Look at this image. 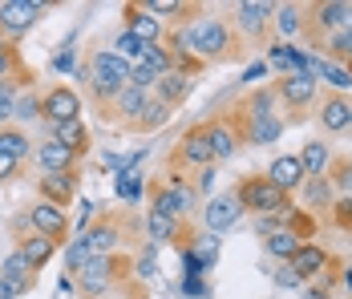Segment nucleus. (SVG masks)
I'll return each mask as SVG.
<instances>
[{
	"instance_id": "f257e3e1",
	"label": "nucleus",
	"mask_w": 352,
	"mask_h": 299,
	"mask_svg": "<svg viewBox=\"0 0 352 299\" xmlns=\"http://www.w3.org/2000/svg\"><path fill=\"white\" fill-rule=\"evenodd\" d=\"M126 271H130V263L122 255H89L77 267V291L85 299H106L113 287L126 283Z\"/></svg>"
},
{
	"instance_id": "f03ea898",
	"label": "nucleus",
	"mask_w": 352,
	"mask_h": 299,
	"mask_svg": "<svg viewBox=\"0 0 352 299\" xmlns=\"http://www.w3.org/2000/svg\"><path fill=\"white\" fill-rule=\"evenodd\" d=\"M126 85H130V65H126L113 49L94 53V69H89V89H94V98L102 101V105H109Z\"/></svg>"
},
{
	"instance_id": "7ed1b4c3",
	"label": "nucleus",
	"mask_w": 352,
	"mask_h": 299,
	"mask_svg": "<svg viewBox=\"0 0 352 299\" xmlns=\"http://www.w3.org/2000/svg\"><path fill=\"white\" fill-rule=\"evenodd\" d=\"M235 199H239L243 210H255V214H283L287 223H292V214H296V206L287 202V195L267 182V174H263V178H243L239 190H235Z\"/></svg>"
},
{
	"instance_id": "20e7f679",
	"label": "nucleus",
	"mask_w": 352,
	"mask_h": 299,
	"mask_svg": "<svg viewBox=\"0 0 352 299\" xmlns=\"http://www.w3.org/2000/svg\"><path fill=\"white\" fill-rule=\"evenodd\" d=\"M29 227H33V234H45L49 243H61V239H69V214L61 210V206H53V202H33L29 206Z\"/></svg>"
},
{
	"instance_id": "39448f33",
	"label": "nucleus",
	"mask_w": 352,
	"mask_h": 299,
	"mask_svg": "<svg viewBox=\"0 0 352 299\" xmlns=\"http://www.w3.org/2000/svg\"><path fill=\"white\" fill-rule=\"evenodd\" d=\"M175 158L182 162V166H190V170H207V166H214L207 122H203V126H190V130L178 137V154H175Z\"/></svg>"
},
{
	"instance_id": "423d86ee",
	"label": "nucleus",
	"mask_w": 352,
	"mask_h": 299,
	"mask_svg": "<svg viewBox=\"0 0 352 299\" xmlns=\"http://www.w3.org/2000/svg\"><path fill=\"white\" fill-rule=\"evenodd\" d=\"M41 16H45V4H36V0H4L0 4V33L21 36L29 33Z\"/></svg>"
},
{
	"instance_id": "0eeeda50",
	"label": "nucleus",
	"mask_w": 352,
	"mask_h": 299,
	"mask_svg": "<svg viewBox=\"0 0 352 299\" xmlns=\"http://www.w3.org/2000/svg\"><path fill=\"white\" fill-rule=\"evenodd\" d=\"M41 113H45L49 126H61V122L81 118V98H77V89H69V85H53V89L41 98Z\"/></svg>"
},
{
	"instance_id": "6e6552de",
	"label": "nucleus",
	"mask_w": 352,
	"mask_h": 299,
	"mask_svg": "<svg viewBox=\"0 0 352 299\" xmlns=\"http://www.w3.org/2000/svg\"><path fill=\"white\" fill-rule=\"evenodd\" d=\"M239 219H243V206H239L235 195H214V199L207 202V210H203V223H207V231L211 234L231 231Z\"/></svg>"
},
{
	"instance_id": "1a4fd4ad",
	"label": "nucleus",
	"mask_w": 352,
	"mask_h": 299,
	"mask_svg": "<svg viewBox=\"0 0 352 299\" xmlns=\"http://www.w3.org/2000/svg\"><path fill=\"white\" fill-rule=\"evenodd\" d=\"M81 239H85L89 255H113L122 243V223L113 214H102L98 223H89V231H81Z\"/></svg>"
},
{
	"instance_id": "9d476101",
	"label": "nucleus",
	"mask_w": 352,
	"mask_h": 299,
	"mask_svg": "<svg viewBox=\"0 0 352 299\" xmlns=\"http://www.w3.org/2000/svg\"><path fill=\"white\" fill-rule=\"evenodd\" d=\"M150 98H154L150 89H138V85H126V89H122L118 98L109 101V113H113V122L130 130V126L138 122V113L146 109V105H150Z\"/></svg>"
},
{
	"instance_id": "9b49d317",
	"label": "nucleus",
	"mask_w": 352,
	"mask_h": 299,
	"mask_svg": "<svg viewBox=\"0 0 352 299\" xmlns=\"http://www.w3.org/2000/svg\"><path fill=\"white\" fill-rule=\"evenodd\" d=\"M267 182H272L276 190H283V195H292V190H300V186L308 182V174H304V166H300L296 154H280V158L267 166Z\"/></svg>"
},
{
	"instance_id": "f8f14e48",
	"label": "nucleus",
	"mask_w": 352,
	"mask_h": 299,
	"mask_svg": "<svg viewBox=\"0 0 352 299\" xmlns=\"http://www.w3.org/2000/svg\"><path fill=\"white\" fill-rule=\"evenodd\" d=\"M122 16H126V33H134L142 45H162L166 29H162V25H158L142 4H126V8H122Z\"/></svg>"
},
{
	"instance_id": "ddd939ff",
	"label": "nucleus",
	"mask_w": 352,
	"mask_h": 299,
	"mask_svg": "<svg viewBox=\"0 0 352 299\" xmlns=\"http://www.w3.org/2000/svg\"><path fill=\"white\" fill-rule=\"evenodd\" d=\"M272 12H276L272 4L247 0V4H239V8H235V29H239L247 41H259V36H263V29H267V16H272Z\"/></svg>"
},
{
	"instance_id": "4468645a",
	"label": "nucleus",
	"mask_w": 352,
	"mask_h": 299,
	"mask_svg": "<svg viewBox=\"0 0 352 299\" xmlns=\"http://www.w3.org/2000/svg\"><path fill=\"white\" fill-rule=\"evenodd\" d=\"M36 186H41V199L65 210V206L73 202V195H77V170H65V174H45Z\"/></svg>"
},
{
	"instance_id": "2eb2a0df",
	"label": "nucleus",
	"mask_w": 352,
	"mask_h": 299,
	"mask_svg": "<svg viewBox=\"0 0 352 299\" xmlns=\"http://www.w3.org/2000/svg\"><path fill=\"white\" fill-rule=\"evenodd\" d=\"M33 158H36V166L45 170V174H65V170H77V154L73 150H65L61 142H41L33 150Z\"/></svg>"
},
{
	"instance_id": "dca6fc26",
	"label": "nucleus",
	"mask_w": 352,
	"mask_h": 299,
	"mask_svg": "<svg viewBox=\"0 0 352 299\" xmlns=\"http://www.w3.org/2000/svg\"><path fill=\"white\" fill-rule=\"evenodd\" d=\"M0 279L21 296V291H29L36 283V271L29 267V259H25L21 251H12V255H4V263H0Z\"/></svg>"
},
{
	"instance_id": "f3484780",
	"label": "nucleus",
	"mask_w": 352,
	"mask_h": 299,
	"mask_svg": "<svg viewBox=\"0 0 352 299\" xmlns=\"http://www.w3.org/2000/svg\"><path fill=\"white\" fill-rule=\"evenodd\" d=\"M190 89H195V77H186V73H175V69H170L166 77H158L154 98L162 101V105H170V109H175V105H182V101H186V93H190Z\"/></svg>"
},
{
	"instance_id": "a211bd4d",
	"label": "nucleus",
	"mask_w": 352,
	"mask_h": 299,
	"mask_svg": "<svg viewBox=\"0 0 352 299\" xmlns=\"http://www.w3.org/2000/svg\"><path fill=\"white\" fill-rule=\"evenodd\" d=\"M320 122H324L328 133L352 130V101L344 98V93H332V98L324 101V109H320Z\"/></svg>"
},
{
	"instance_id": "6ab92c4d",
	"label": "nucleus",
	"mask_w": 352,
	"mask_h": 299,
	"mask_svg": "<svg viewBox=\"0 0 352 299\" xmlns=\"http://www.w3.org/2000/svg\"><path fill=\"white\" fill-rule=\"evenodd\" d=\"M287 267H292L300 279H308V275H324V267H328V251L316 247V243H300V251L287 259Z\"/></svg>"
},
{
	"instance_id": "aec40b11",
	"label": "nucleus",
	"mask_w": 352,
	"mask_h": 299,
	"mask_svg": "<svg viewBox=\"0 0 352 299\" xmlns=\"http://www.w3.org/2000/svg\"><path fill=\"white\" fill-rule=\"evenodd\" d=\"M276 93H280V98L287 101V105H308V101L316 98V77H308V73H296V77H280Z\"/></svg>"
},
{
	"instance_id": "412c9836",
	"label": "nucleus",
	"mask_w": 352,
	"mask_h": 299,
	"mask_svg": "<svg viewBox=\"0 0 352 299\" xmlns=\"http://www.w3.org/2000/svg\"><path fill=\"white\" fill-rule=\"evenodd\" d=\"M53 130V142H61L65 150H73L77 158L89 150V130H85V122L81 118H73V122H61V126H49Z\"/></svg>"
},
{
	"instance_id": "4be33fe9",
	"label": "nucleus",
	"mask_w": 352,
	"mask_h": 299,
	"mask_svg": "<svg viewBox=\"0 0 352 299\" xmlns=\"http://www.w3.org/2000/svg\"><path fill=\"white\" fill-rule=\"evenodd\" d=\"M207 133H211L214 162H227V158L239 150V130H235V126H227V122H207Z\"/></svg>"
},
{
	"instance_id": "5701e85b",
	"label": "nucleus",
	"mask_w": 352,
	"mask_h": 299,
	"mask_svg": "<svg viewBox=\"0 0 352 299\" xmlns=\"http://www.w3.org/2000/svg\"><path fill=\"white\" fill-rule=\"evenodd\" d=\"M146 231H150L154 243H178V239L186 234V227H182V219H175V214H158V210H150V214H146Z\"/></svg>"
},
{
	"instance_id": "b1692460",
	"label": "nucleus",
	"mask_w": 352,
	"mask_h": 299,
	"mask_svg": "<svg viewBox=\"0 0 352 299\" xmlns=\"http://www.w3.org/2000/svg\"><path fill=\"white\" fill-rule=\"evenodd\" d=\"M296 158H300V166H304L308 178H324L328 166H332V154H328V146H324V142H308V146H304V154H296Z\"/></svg>"
},
{
	"instance_id": "393cba45",
	"label": "nucleus",
	"mask_w": 352,
	"mask_h": 299,
	"mask_svg": "<svg viewBox=\"0 0 352 299\" xmlns=\"http://www.w3.org/2000/svg\"><path fill=\"white\" fill-rule=\"evenodd\" d=\"M16 251H21V255L29 259V267H33V271H36V267H45V263H49V259H53V251H57V243H49L45 234H25Z\"/></svg>"
},
{
	"instance_id": "a878e982",
	"label": "nucleus",
	"mask_w": 352,
	"mask_h": 299,
	"mask_svg": "<svg viewBox=\"0 0 352 299\" xmlns=\"http://www.w3.org/2000/svg\"><path fill=\"white\" fill-rule=\"evenodd\" d=\"M0 81H29V69L21 61L16 45H8V41H0Z\"/></svg>"
},
{
	"instance_id": "bb28decb",
	"label": "nucleus",
	"mask_w": 352,
	"mask_h": 299,
	"mask_svg": "<svg viewBox=\"0 0 352 299\" xmlns=\"http://www.w3.org/2000/svg\"><path fill=\"white\" fill-rule=\"evenodd\" d=\"M300 243H304L300 234H292V231H276V234H267V239H263V251H267L272 259H283V263H287V259H292V255L300 251Z\"/></svg>"
},
{
	"instance_id": "cd10ccee",
	"label": "nucleus",
	"mask_w": 352,
	"mask_h": 299,
	"mask_svg": "<svg viewBox=\"0 0 352 299\" xmlns=\"http://www.w3.org/2000/svg\"><path fill=\"white\" fill-rule=\"evenodd\" d=\"M0 154H8L12 162H25V158L33 154V142H29V137H25L21 130L4 126V130H0Z\"/></svg>"
},
{
	"instance_id": "c85d7f7f",
	"label": "nucleus",
	"mask_w": 352,
	"mask_h": 299,
	"mask_svg": "<svg viewBox=\"0 0 352 299\" xmlns=\"http://www.w3.org/2000/svg\"><path fill=\"white\" fill-rule=\"evenodd\" d=\"M170 122V105H162L158 98H150V105L138 113V122L130 126V130H142V133H150V130H158V126H166Z\"/></svg>"
},
{
	"instance_id": "c756f323",
	"label": "nucleus",
	"mask_w": 352,
	"mask_h": 299,
	"mask_svg": "<svg viewBox=\"0 0 352 299\" xmlns=\"http://www.w3.org/2000/svg\"><path fill=\"white\" fill-rule=\"evenodd\" d=\"M349 8H352V4L328 0V4H316L312 12H316V25H320V29H344V21H349Z\"/></svg>"
},
{
	"instance_id": "7c9ffc66",
	"label": "nucleus",
	"mask_w": 352,
	"mask_h": 299,
	"mask_svg": "<svg viewBox=\"0 0 352 299\" xmlns=\"http://www.w3.org/2000/svg\"><path fill=\"white\" fill-rule=\"evenodd\" d=\"M280 130H283V122L272 113V118H259V122H251V130H247V137L255 142V146H272L276 137H280Z\"/></svg>"
},
{
	"instance_id": "2f4dec72",
	"label": "nucleus",
	"mask_w": 352,
	"mask_h": 299,
	"mask_svg": "<svg viewBox=\"0 0 352 299\" xmlns=\"http://www.w3.org/2000/svg\"><path fill=\"white\" fill-rule=\"evenodd\" d=\"M113 190H118V199L122 202H138L142 199V174L138 170H118Z\"/></svg>"
},
{
	"instance_id": "473e14b6",
	"label": "nucleus",
	"mask_w": 352,
	"mask_h": 299,
	"mask_svg": "<svg viewBox=\"0 0 352 299\" xmlns=\"http://www.w3.org/2000/svg\"><path fill=\"white\" fill-rule=\"evenodd\" d=\"M316 81H328V85H332V89H340V93L352 89V73H349V69H340L336 61H320V65H316Z\"/></svg>"
},
{
	"instance_id": "72a5a7b5",
	"label": "nucleus",
	"mask_w": 352,
	"mask_h": 299,
	"mask_svg": "<svg viewBox=\"0 0 352 299\" xmlns=\"http://www.w3.org/2000/svg\"><path fill=\"white\" fill-rule=\"evenodd\" d=\"M113 53H118L126 65H138L142 53H146V45H142L134 33H126V29H122V33H118V41H113Z\"/></svg>"
},
{
	"instance_id": "f704fd0d",
	"label": "nucleus",
	"mask_w": 352,
	"mask_h": 299,
	"mask_svg": "<svg viewBox=\"0 0 352 299\" xmlns=\"http://www.w3.org/2000/svg\"><path fill=\"white\" fill-rule=\"evenodd\" d=\"M142 65L154 69L158 77H166V73L175 69V61H170V49H166V45H146V53H142Z\"/></svg>"
},
{
	"instance_id": "c9c22d12",
	"label": "nucleus",
	"mask_w": 352,
	"mask_h": 299,
	"mask_svg": "<svg viewBox=\"0 0 352 299\" xmlns=\"http://www.w3.org/2000/svg\"><path fill=\"white\" fill-rule=\"evenodd\" d=\"M16 93H21V81H0V130L12 122V105H16Z\"/></svg>"
},
{
	"instance_id": "e433bc0d",
	"label": "nucleus",
	"mask_w": 352,
	"mask_h": 299,
	"mask_svg": "<svg viewBox=\"0 0 352 299\" xmlns=\"http://www.w3.org/2000/svg\"><path fill=\"white\" fill-rule=\"evenodd\" d=\"M12 118H16V122H36V118H45V113H41V98H36V93H21L16 105H12Z\"/></svg>"
},
{
	"instance_id": "4c0bfd02",
	"label": "nucleus",
	"mask_w": 352,
	"mask_h": 299,
	"mask_svg": "<svg viewBox=\"0 0 352 299\" xmlns=\"http://www.w3.org/2000/svg\"><path fill=\"white\" fill-rule=\"evenodd\" d=\"M130 85H138V89H150L154 93V85H158V73L154 69H146L138 61V65H130Z\"/></svg>"
},
{
	"instance_id": "58836bf2",
	"label": "nucleus",
	"mask_w": 352,
	"mask_h": 299,
	"mask_svg": "<svg viewBox=\"0 0 352 299\" xmlns=\"http://www.w3.org/2000/svg\"><path fill=\"white\" fill-rule=\"evenodd\" d=\"M304 190H308V202H328L332 199V182H328V174H324V178H308Z\"/></svg>"
},
{
	"instance_id": "ea45409f",
	"label": "nucleus",
	"mask_w": 352,
	"mask_h": 299,
	"mask_svg": "<svg viewBox=\"0 0 352 299\" xmlns=\"http://www.w3.org/2000/svg\"><path fill=\"white\" fill-rule=\"evenodd\" d=\"M195 247H199L195 255L203 259V267H211L214 259H219V239H214V234H203V239H195Z\"/></svg>"
},
{
	"instance_id": "a19ab883",
	"label": "nucleus",
	"mask_w": 352,
	"mask_h": 299,
	"mask_svg": "<svg viewBox=\"0 0 352 299\" xmlns=\"http://www.w3.org/2000/svg\"><path fill=\"white\" fill-rule=\"evenodd\" d=\"M85 259H89V247H85V239L77 234V239L69 243V251H65V267H69V271H77Z\"/></svg>"
},
{
	"instance_id": "79ce46f5",
	"label": "nucleus",
	"mask_w": 352,
	"mask_h": 299,
	"mask_svg": "<svg viewBox=\"0 0 352 299\" xmlns=\"http://www.w3.org/2000/svg\"><path fill=\"white\" fill-rule=\"evenodd\" d=\"M255 231L263 234V239L276 234V231H287V219H283V214H259V219H255Z\"/></svg>"
},
{
	"instance_id": "37998d69",
	"label": "nucleus",
	"mask_w": 352,
	"mask_h": 299,
	"mask_svg": "<svg viewBox=\"0 0 352 299\" xmlns=\"http://www.w3.org/2000/svg\"><path fill=\"white\" fill-rule=\"evenodd\" d=\"M300 25H304V21H300V8H296V4H283L280 8V29L292 36V33H300Z\"/></svg>"
},
{
	"instance_id": "c03bdc74",
	"label": "nucleus",
	"mask_w": 352,
	"mask_h": 299,
	"mask_svg": "<svg viewBox=\"0 0 352 299\" xmlns=\"http://www.w3.org/2000/svg\"><path fill=\"white\" fill-rule=\"evenodd\" d=\"M332 53H336L340 61H352V33L349 29H340V33L332 36Z\"/></svg>"
},
{
	"instance_id": "a18cd8bd",
	"label": "nucleus",
	"mask_w": 352,
	"mask_h": 299,
	"mask_svg": "<svg viewBox=\"0 0 352 299\" xmlns=\"http://www.w3.org/2000/svg\"><path fill=\"white\" fill-rule=\"evenodd\" d=\"M182 291H186V299H207V283H203V275H186V279H182Z\"/></svg>"
},
{
	"instance_id": "49530a36",
	"label": "nucleus",
	"mask_w": 352,
	"mask_h": 299,
	"mask_svg": "<svg viewBox=\"0 0 352 299\" xmlns=\"http://www.w3.org/2000/svg\"><path fill=\"white\" fill-rule=\"evenodd\" d=\"M276 283H280V287H304V279H300V275H296V271H292L287 263L276 271Z\"/></svg>"
},
{
	"instance_id": "de8ad7c7",
	"label": "nucleus",
	"mask_w": 352,
	"mask_h": 299,
	"mask_svg": "<svg viewBox=\"0 0 352 299\" xmlns=\"http://www.w3.org/2000/svg\"><path fill=\"white\" fill-rule=\"evenodd\" d=\"M336 186L352 190V162H336Z\"/></svg>"
},
{
	"instance_id": "09e8293b",
	"label": "nucleus",
	"mask_w": 352,
	"mask_h": 299,
	"mask_svg": "<svg viewBox=\"0 0 352 299\" xmlns=\"http://www.w3.org/2000/svg\"><path fill=\"white\" fill-rule=\"evenodd\" d=\"M16 170H21V162H12L8 154H0V182H8V178H16Z\"/></svg>"
},
{
	"instance_id": "8fccbe9b",
	"label": "nucleus",
	"mask_w": 352,
	"mask_h": 299,
	"mask_svg": "<svg viewBox=\"0 0 352 299\" xmlns=\"http://www.w3.org/2000/svg\"><path fill=\"white\" fill-rule=\"evenodd\" d=\"M53 69H57V73H69V69H73V49L57 53V57H53Z\"/></svg>"
},
{
	"instance_id": "3c124183",
	"label": "nucleus",
	"mask_w": 352,
	"mask_h": 299,
	"mask_svg": "<svg viewBox=\"0 0 352 299\" xmlns=\"http://www.w3.org/2000/svg\"><path fill=\"white\" fill-rule=\"evenodd\" d=\"M211 186H214V166L199 170V195H203V190H211Z\"/></svg>"
},
{
	"instance_id": "603ef678",
	"label": "nucleus",
	"mask_w": 352,
	"mask_h": 299,
	"mask_svg": "<svg viewBox=\"0 0 352 299\" xmlns=\"http://www.w3.org/2000/svg\"><path fill=\"white\" fill-rule=\"evenodd\" d=\"M263 73H267V61H259V65H251V69L243 73V81H259Z\"/></svg>"
},
{
	"instance_id": "864d4df0",
	"label": "nucleus",
	"mask_w": 352,
	"mask_h": 299,
	"mask_svg": "<svg viewBox=\"0 0 352 299\" xmlns=\"http://www.w3.org/2000/svg\"><path fill=\"white\" fill-rule=\"evenodd\" d=\"M336 210H340V227H352V202L344 199L340 206H336Z\"/></svg>"
},
{
	"instance_id": "5fc2aeb1",
	"label": "nucleus",
	"mask_w": 352,
	"mask_h": 299,
	"mask_svg": "<svg viewBox=\"0 0 352 299\" xmlns=\"http://www.w3.org/2000/svg\"><path fill=\"white\" fill-rule=\"evenodd\" d=\"M304 299H328V291H320V287H308V291H304Z\"/></svg>"
},
{
	"instance_id": "6e6d98bb",
	"label": "nucleus",
	"mask_w": 352,
	"mask_h": 299,
	"mask_svg": "<svg viewBox=\"0 0 352 299\" xmlns=\"http://www.w3.org/2000/svg\"><path fill=\"white\" fill-rule=\"evenodd\" d=\"M0 299H16V291H12V287H8L4 279H0Z\"/></svg>"
},
{
	"instance_id": "4d7b16f0",
	"label": "nucleus",
	"mask_w": 352,
	"mask_h": 299,
	"mask_svg": "<svg viewBox=\"0 0 352 299\" xmlns=\"http://www.w3.org/2000/svg\"><path fill=\"white\" fill-rule=\"evenodd\" d=\"M344 275H349V279H344V283H349V287H352V267H349V271H344Z\"/></svg>"
}]
</instances>
